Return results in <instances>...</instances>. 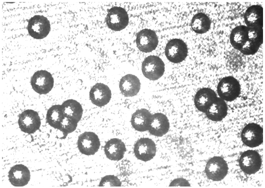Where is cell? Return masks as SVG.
<instances>
[{
    "instance_id": "obj_23",
    "label": "cell",
    "mask_w": 265,
    "mask_h": 188,
    "mask_svg": "<svg viewBox=\"0 0 265 188\" xmlns=\"http://www.w3.org/2000/svg\"><path fill=\"white\" fill-rule=\"evenodd\" d=\"M228 107L225 100L217 97L214 102L205 112L206 117L213 121H220L227 114Z\"/></svg>"
},
{
    "instance_id": "obj_17",
    "label": "cell",
    "mask_w": 265,
    "mask_h": 188,
    "mask_svg": "<svg viewBox=\"0 0 265 188\" xmlns=\"http://www.w3.org/2000/svg\"><path fill=\"white\" fill-rule=\"evenodd\" d=\"M8 180L15 187H23L28 184L30 180V172L25 165L19 164L10 169L8 174Z\"/></svg>"
},
{
    "instance_id": "obj_21",
    "label": "cell",
    "mask_w": 265,
    "mask_h": 188,
    "mask_svg": "<svg viewBox=\"0 0 265 188\" xmlns=\"http://www.w3.org/2000/svg\"><path fill=\"white\" fill-rule=\"evenodd\" d=\"M246 26L249 27H263V8L260 5H252L246 10L244 15Z\"/></svg>"
},
{
    "instance_id": "obj_13",
    "label": "cell",
    "mask_w": 265,
    "mask_h": 188,
    "mask_svg": "<svg viewBox=\"0 0 265 188\" xmlns=\"http://www.w3.org/2000/svg\"><path fill=\"white\" fill-rule=\"evenodd\" d=\"M135 156L143 161H148L155 156L156 147L155 142L148 138L138 139L134 144Z\"/></svg>"
},
{
    "instance_id": "obj_24",
    "label": "cell",
    "mask_w": 265,
    "mask_h": 188,
    "mask_svg": "<svg viewBox=\"0 0 265 188\" xmlns=\"http://www.w3.org/2000/svg\"><path fill=\"white\" fill-rule=\"evenodd\" d=\"M65 117L79 122L82 117L83 108L80 103L73 99L65 101L62 104Z\"/></svg>"
},
{
    "instance_id": "obj_22",
    "label": "cell",
    "mask_w": 265,
    "mask_h": 188,
    "mask_svg": "<svg viewBox=\"0 0 265 188\" xmlns=\"http://www.w3.org/2000/svg\"><path fill=\"white\" fill-rule=\"evenodd\" d=\"M151 117L152 114L146 109L137 110L132 116L131 122L132 127L139 132L148 130Z\"/></svg>"
},
{
    "instance_id": "obj_12",
    "label": "cell",
    "mask_w": 265,
    "mask_h": 188,
    "mask_svg": "<svg viewBox=\"0 0 265 188\" xmlns=\"http://www.w3.org/2000/svg\"><path fill=\"white\" fill-rule=\"evenodd\" d=\"M100 146L98 136L92 132H85L80 135L77 140L79 152L86 155H94Z\"/></svg>"
},
{
    "instance_id": "obj_19",
    "label": "cell",
    "mask_w": 265,
    "mask_h": 188,
    "mask_svg": "<svg viewBox=\"0 0 265 188\" xmlns=\"http://www.w3.org/2000/svg\"><path fill=\"white\" fill-rule=\"evenodd\" d=\"M170 123L167 117L162 113L152 115L148 131L154 136L162 137L169 131Z\"/></svg>"
},
{
    "instance_id": "obj_10",
    "label": "cell",
    "mask_w": 265,
    "mask_h": 188,
    "mask_svg": "<svg viewBox=\"0 0 265 188\" xmlns=\"http://www.w3.org/2000/svg\"><path fill=\"white\" fill-rule=\"evenodd\" d=\"M242 142L250 147H256L263 142V129L259 124L251 123L247 124L241 134Z\"/></svg>"
},
{
    "instance_id": "obj_16",
    "label": "cell",
    "mask_w": 265,
    "mask_h": 188,
    "mask_svg": "<svg viewBox=\"0 0 265 188\" xmlns=\"http://www.w3.org/2000/svg\"><path fill=\"white\" fill-rule=\"evenodd\" d=\"M217 98V95L213 90L208 88H201L195 95V105L199 111L205 113Z\"/></svg>"
},
{
    "instance_id": "obj_20",
    "label": "cell",
    "mask_w": 265,
    "mask_h": 188,
    "mask_svg": "<svg viewBox=\"0 0 265 188\" xmlns=\"http://www.w3.org/2000/svg\"><path fill=\"white\" fill-rule=\"evenodd\" d=\"M119 88L123 95L127 97L136 95L140 89V82L135 75L129 74L120 80Z\"/></svg>"
},
{
    "instance_id": "obj_27",
    "label": "cell",
    "mask_w": 265,
    "mask_h": 188,
    "mask_svg": "<svg viewBox=\"0 0 265 188\" xmlns=\"http://www.w3.org/2000/svg\"><path fill=\"white\" fill-rule=\"evenodd\" d=\"M78 122L65 117L61 122L60 131L63 133L64 137L75 130Z\"/></svg>"
},
{
    "instance_id": "obj_8",
    "label": "cell",
    "mask_w": 265,
    "mask_h": 188,
    "mask_svg": "<svg viewBox=\"0 0 265 188\" xmlns=\"http://www.w3.org/2000/svg\"><path fill=\"white\" fill-rule=\"evenodd\" d=\"M54 80L52 74L46 70L35 72L32 76L30 84L33 90L41 94L49 93L53 88Z\"/></svg>"
},
{
    "instance_id": "obj_25",
    "label": "cell",
    "mask_w": 265,
    "mask_h": 188,
    "mask_svg": "<svg viewBox=\"0 0 265 188\" xmlns=\"http://www.w3.org/2000/svg\"><path fill=\"white\" fill-rule=\"evenodd\" d=\"M65 117L62 105H54L47 112L46 121L50 126L60 130L61 122Z\"/></svg>"
},
{
    "instance_id": "obj_15",
    "label": "cell",
    "mask_w": 265,
    "mask_h": 188,
    "mask_svg": "<svg viewBox=\"0 0 265 188\" xmlns=\"http://www.w3.org/2000/svg\"><path fill=\"white\" fill-rule=\"evenodd\" d=\"M111 91L104 84L98 83L95 84L89 92V99L92 103L99 107L107 104L111 98Z\"/></svg>"
},
{
    "instance_id": "obj_11",
    "label": "cell",
    "mask_w": 265,
    "mask_h": 188,
    "mask_svg": "<svg viewBox=\"0 0 265 188\" xmlns=\"http://www.w3.org/2000/svg\"><path fill=\"white\" fill-rule=\"evenodd\" d=\"M18 123L22 132L27 134H33L39 129L41 119L37 111L27 109L19 114Z\"/></svg>"
},
{
    "instance_id": "obj_3",
    "label": "cell",
    "mask_w": 265,
    "mask_h": 188,
    "mask_svg": "<svg viewBox=\"0 0 265 188\" xmlns=\"http://www.w3.org/2000/svg\"><path fill=\"white\" fill-rule=\"evenodd\" d=\"M142 74L145 78L155 81L160 78L165 71V64L163 60L156 55L146 57L141 65Z\"/></svg>"
},
{
    "instance_id": "obj_7",
    "label": "cell",
    "mask_w": 265,
    "mask_h": 188,
    "mask_svg": "<svg viewBox=\"0 0 265 188\" xmlns=\"http://www.w3.org/2000/svg\"><path fill=\"white\" fill-rule=\"evenodd\" d=\"M186 44L181 39H173L166 44L165 54L170 62L178 63L184 61L188 55Z\"/></svg>"
},
{
    "instance_id": "obj_4",
    "label": "cell",
    "mask_w": 265,
    "mask_h": 188,
    "mask_svg": "<svg viewBox=\"0 0 265 188\" xmlns=\"http://www.w3.org/2000/svg\"><path fill=\"white\" fill-rule=\"evenodd\" d=\"M106 22L109 28L120 31L128 25L129 17L127 11L120 6H113L108 10Z\"/></svg>"
},
{
    "instance_id": "obj_6",
    "label": "cell",
    "mask_w": 265,
    "mask_h": 188,
    "mask_svg": "<svg viewBox=\"0 0 265 188\" xmlns=\"http://www.w3.org/2000/svg\"><path fill=\"white\" fill-rule=\"evenodd\" d=\"M228 171L226 161L221 157L214 156L206 163L205 172L208 179L213 181H220L227 175Z\"/></svg>"
},
{
    "instance_id": "obj_14",
    "label": "cell",
    "mask_w": 265,
    "mask_h": 188,
    "mask_svg": "<svg viewBox=\"0 0 265 188\" xmlns=\"http://www.w3.org/2000/svg\"><path fill=\"white\" fill-rule=\"evenodd\" d=\"M135 42L139 50L147 53L155 49L158 44V39L153 30L144 29L137 34Z\"/></svg>"
},
{
    "instance_id": "obj_2",
    "label": "cell",
    "mask_w": 265,
    "mask_h": 188,
    "mask_svg": "<svg viewBox=\"0 0 265 188\" xmlns=\"http://www.w3.org/2000/svg\"><path fill=\"white\" fill-rule=\"evenodd\" d=\"M219 97L227 101L236 99L241 93V86L239 81L231 76L222 78L217 87Z\"/></svg>"
},
{
    "instance_id": "obj_1",
    "label": "cell",
    "mask_w": 265,
    "mask_h": 188,
    "mask_svg": "<svg viewBox=\"0 0 265 188\" xmlns=\"http://www.w3.org/2000/svg\"><path fill=\"white\" fill-rule=\"evenodd\" d=\"M229 40L232 46L243 54L254 55L263 44V29L239 25L232 30Z\"/></svg>"
},
{
    "instance_id": "obj_18",
    "label": "cell",
    "mask_w": 265,
    "mask_h": 188,
    "mask_svg": "<svg viewBox=\"0 0 265 188\" xmlns=\"http://www.w3.org/2000/svg\"><path fill=\"white\" fill-rule=\"evenodd\" d=\"M104 150L107 158L113 161H119L124 157L126 147L121 140L113 138L106 142Z\"/></svg>"
},
{
    "instance_id": "obj_26",
    "label": "cell",
    "mask_w": 265,
    "mask_h": 188,
    "mask_svg": "<svg viewBox=\"0 0 265 188\" xmlns=\"http://www.w3.org/2000/svg\"><path fill=\"white\" fill-rule=\"evenodd\" d=\"M211 21L209 18L202 12L195 14L191 20V26L196 33L202 34L206 33L210 29Z\"/></svg>"
},
{
    "instance_id": "obj_28",
    "label": "cell",
    "mask_w": 265,
    "mask_h": 188,
    "mask_svg": "<svg viewBox=\"0 0 265 188\" xmlns=\"http://www.w3.org/2000/svg\"><path fill=\"white\" fill-rule=\"evenodd\" d=\"M122 183L119 179L114 175H106L103 177L99 184V187H120Z\"/></svg>"
},
{
    "instance_id": "obj_9",
    "label": "cell",
    "mask_w": 265,
    "mask_h": 188,
    "mask_svg": "<svg viewBox=\"0 0 265 188\" xmlns=\"http://www.w3.org/2000/svg\"><path fill=\"white\" fill-rule=\"evenodd\" d=\"M239 165L241 170L245 173L248 175L254 174L261 169V156L256 150H246L240 156Z\"/></svg>"
},
{
    "instance_id": "obj_5",
    "label": "cell",
    "mask_w": 265,
    "mask_h": 188,
    "mask_svg": "<svg viewBox=\"0 0 265 188\" xmlns=\"http://www.w3.org/2000/svg\"><path fill=\"white\" fill-rule=\"evenodd\" d=\"M27 29L31 37L35 39H42L49 34L51 25L47 17L36 15L28 20Z\"/></svg>"
}]
</instances>
